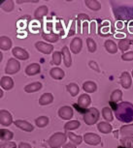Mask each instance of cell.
<instances>
[{
  "label": "cell",
  "mask_w": 133,
  "mask_h": 148,
  "mask_svg": "<svg viewBox=\"0 0 133 148\" xmlns=\"http://www.w3.org/2000/svg\"><path fill=\"white\" fill-rule=\"evenodd\" d=\"M89 31V23L87 22V21H84L83 22V25H82V34L86 35Z\"/></svg>",
  "instance_id": "ee69618b"
},
{
  "label": "cell",
  "mask_w": 133,
  "mask_h": 148,
  "mask_svg": "<svg viewBox=\"0 0 133 148\" xmlns=\"http://www.w3.org/2000/svg\"><path fill=\"white\" fill-rule=\"evenodd\" d=\"M128 31H129L130 33H133V26H129V27H128Z\"/></svg>",
  "instance_id": "db71d44e"
},
{
  "label": "cell",
  "mask_w": 133,
  "mask_h": 148,
  "mask_svg": "<svg viewBox=\"0 0 133 148\" xmlns=\"http://www.w3.org/2000/svg\"><path fill=\"white\" fill-rule=\"evenodd\" d=\"M13 46L12 40L7 36H1L0 37V49L2 51H9Z\"/></svg>",
  "instance_id": "2e32d148"
},
{
  "label": "cell",
  "mask_w": 133,
  "mask_h": 148,
  "mask_svg": "<svg viewBox=\"0 0 133 148\" xmlns=\"http://www.w3.org/2000/svg\"><path fill=\"white\" fill-rule=\"evenodd\" d=\"M83 47V41L80 37H75L70 43V51H72L74 54L80 53Z\"/></svg>",
  "instance_id": "30bf717a"
},
{
  "label": "cell",
  "mask_w": 133,
  "mask_h": 148,
  "mask_svg": "<svg viewBox=\"0 0 133 148\" xmlns=\"http://www.w3.org/2000/svg\"><path fill=\"white\" fill-rule=\"evenodd\" d=\"M123 22H121V21H118V22H117V28L121 29V28H123Z\"/></svg>",
  "instance_id": "816d5d0a"
},
{
  "label": "cell",
  "mask_w": 133,
  "mask_h": 148,
  "mask_svg": "<svg viewBox=\"0 0 133 148\" xmlns=\"http://www.w3.org/2000/svg\"><path fill=\"white\" fill-rule=\"evenodd\" d=\"M12 123H14L12 114L6 110H0V124H1V126L8 127Z\"/></svg>",
  "instance_id": "8992f818"
},
{
  "label": "cell",
  "mask_w": 133,
  "mask_h": 148,
  "mask_svg": "<svg viewBox=\"0 0 133 148\" xmlns=\"http://www.w3.org/2000/svg\"><path fill=\"white\" fill-rule=\"evenodd\" d=\"M102 115H103V118L106 120V122H112L113 119H114L112 108H110L108 107L102 108Z\"/></svg>",
  "instance_id": "e575fe53"
},
{
  "label": "cell",
  "mask_w": 133,
  "mask_h": 148,
  "mask_svg": "<svg viewBox=\"0 0 133 148\" xmlns=\"http://www.w3.org/2000/svg\"><path fill=\"white\" fill-rule=\"evenodd\" d=\"M62 148H76V145L73 144L72 142H69V143H66L63 145V147Z\"/></svg>",
  "instance_id": "681fc988"
},
{
  "label": "cell",
  "mask_w": 133,
  "mask_h": 148,
  "mask_svg": "<svg viewBox=\"0 0 133 148\" xmlns=\"http://www.w3.org/2000/svg\"><path fill=\"white\" fill-rule=\"evenodd\" d=\"M66 139H67L66 133L64 134L61 132H57V133L53 134V135L49 138L48 143H49V146L51 148H59L65 144Z\"/></svg>",
  "instance_id": "7a4b0ae2"
},
{
  "label": "cell",
  "mask_w": 133,
  "mask_h": 148,
  "mask_svg": "<svg viewBox=\"0 0 133 148\" xmlns=\"http://www.w3.org/2000/svg\"><path fill=\"white\" fill-rule=\"evenodd\" d=\"M121 144L123 148H133V136H129V138H121Z\"/></svg>",
  "instance_id": "d590c367"
},
{
  "label": "cell",
  "mask_w": 133,
  "mask_h": 148,
  "mask_svg": "<svg viewBox=\"0 0 133 148\" xmlns=\"http://www.w3.org/2000/svg\"><path fill=\"white\" fill-rule=\"evenodd\" d=\"M80 126H81L80 121H78V120H71V121H68L64 125V131H66V132L74 131L77 130Z\"/></svg>",
  "instance_id": "83f0119b"
},
{
  "label": "cell",
  "mask_w": 133,
  "mask_h": 148,
  "mask_svg": "<svg viewBox=\"0 0 133 148\" xmlns=\"http://www.w3.org/2000/svg\"><path fill=\"white\" fill-rule=\"evenodd\" d=\"M115 116L118 121L130 123L133 121V104L130 102H121L115 105Z\"/></svg>",
  "instance_id": "6da1fadb"
},
{
  "label": "cell",
  "mask_w": 133,
  "mask_h": 148,
  "mask_svg": "<svg viewBox=\"0 0 133 148\" xmlns=\"http://www.w3.org/2000/svg\"><path fill=\"white\" fill-rule=\"evenodd\" d=\"M115 37L118 38V39H121V40H123V39L125 38V35H124L123 33V34H115Z\"/></svg>",
  "instance_id": "f907efd6"
},
{
  "label": "cell",
  "mask_w": 133,
  "mask_h": 148,
  "mask_svg": "<svg viewBox=\"0 0 133 148\" xmlns=\"http://www.w3.org/2000/svg\"><path fill=\"white\" fill-rule=\"evenodd\" d=\"M35 47L38 51H40L44 54H50V53H52L53 51V45H50V44L45 43V42H41V41L36 42Z\"/></svg>",
  "instance_id": "ba28073f"
},
{
  "label": "cell",
  "mask_w": 133,
  "mask_h": 148,
  "mask_svg": "<svg viewBox=\"0 0 133 148\" xmlns=\"http://www.w3.org/2000/svg\"><path fill=\"white\" fill-rule=\"evenodd\" d=\"M42 88V83L39 82H35L32 83H29V84L25 85L24 87V91L26 93H35L39 90H41Z\"/></svg>",
  "instance_id": "ffe728a7"
},
{
  "label": "cell",
  "mask_w": 133,
  "mask_h": 148,
  "mask_svg": "<svg viewBox=\"0 0 133 148\" xmlns=\"http://www.w3.org/2000/svg\"><path fill=\"white\" fill-rule=\"evenodd\" d=\"M83 89L87 93H94V92L97 90V85H96L95 82H91V80H89V82H84Z\"/></svg>",
  "instance_id": "4316f807"
},
{
  "label": "cell",
  "mask_w": 133,
  "mask_h": 148,
  "mask_svg": "<svg viewBox=\"0 0 133 148\" xmlns=\"http://www.w3.org/2000/svg\"><path fill=\"white\" fill-rule=\"evenodd\" d=\"M84 141L87 144L92 145V146H96V145L101 143V138L98 135H96L94 133H87L85 134V136H83Z\"/></svg>",
  "instance_id": "5b68a950"
},
{
  "label": "cell",
  "mask_w": 133,
  "mask_h": 148,
  "mask_svg": "<svg viewBox=\"0 0 133 148\" xmlns=\"http://www.w3.org/2000/svg\"><path fill=\"white\" fill-rule=\"evenodd\" d=\"M123 100V92L120 89H116L112 92L111 96H110V104L113 103V104L117 105L120 102H121Z\"/></svg>",
  "instance_id": "d6986e66"
},
{
  "label": "cell",
  "mask_w": 133,
  "mask_h": 148,
  "mask_svg": "<svg viewBox=\"0 0 133 148\" xmlns=\"http://www.w3.org/2000/svg\"><path fill=\"white\" fill-rule=\"evenodd\" d=\"M50 123L49 117L47 116H39L35 119V124L38 128H45Z\"/></svg>",
  "instance_id": "4dcf8cb0"
},
{
  "label": "cell",
  "mask_w": 133,
  "mask_h": 148,
  "mask_svg": "<svg viewBox=\"0 0 133 148\" xmlns=\"http://www.w3.org/2000/svg\"><path fill=\"white\" fill-rule=\"evenodd\" d=\"M48 13H49V9H48V7L45 6V5H43V6L38 7L37 9L35 10L34 18L36 19H41L42 18H44L45 16H47Z\"/></svg>",
  "instance_id": "d4e9b609"
},
{
  "label": "cell",
  "mask_w": 133,
  "mask_h": 148,
  "mask_svg": "<svg viewBox=\"0 0 133 148\" xmlns=\"http://www.w3.org/2000/svg\"><path fill=\"white\" fill-rule=\"evenodd\" d=\"M0 56H1V57H0V61H2V59H3V55H2V51L0 52Z\"/></svg>",
  "instance_id": "6f0895ef"
},
{
  "label": "cell",
  "mask_w": 133,
  "mask_h": 148,
  "mask_svg": "<svg viewBox=\"0 0 133 148\" xmlns=\"http://www.w3.org/2000/svg\"><path fill=\"white\" fill-rule=\"evenodd\" d=\"M86 6L91 11H99L101 9V4L97 0H86Z\"/></svg>",
  "instance_id": "f1b7e54d"
},
{
  "label": "cell",
  "mask_w": 133,
  "mask_h": 148,
  "mask_svg": "<svg viewBox=\"0 0 133 148\" xmlns=\"http://www.w3.org/2000/svg\"><path fill=\"white\" fill-rule=\"evenodd\" d=\"M1 8L2 10L7 13L12 12L14 10V1H12V0H6V1H4L3 4H1Z\"/></svg>",
  "instance_id": "74e56055"
},
{
  "label": "cell",
  "mask_w": 133,
  "mask_h": 148,
  "mask_svg": "<svg viewBox=\"0 0 133 148\" xmlns=\"http://www.w3.org/2000/svg\"><path fill=\"white\" fill-rule=\"evenodd\" d=\"M42 38L44 39V41H47L49 43H56L58 41V35L55 33H43Z\"/></svg>",
  "instance_id": "836d02e7"
},
{
  "label": "cell",
  "mask_w": 133,
  "mask_h": 148,
  "mask_svg": "<svg viewBox=\"0 0 133 148\" xmlns=\"http://www.w3.org/2000/svg\"><path fill=\"white\" fill-rule=\"evenodd\" d=\"M39 2L38 0H17L18 4H22V3H37Z\"/></svg>",
  "instance_id": "bcb514c9"
},
{
  "label": "cell",
  "mask_w": 133,
  "mask_h": 148,
  "mask_svg": "<svg viewBox=\"0 0 133 148\" xmlns=\"http://www.w3.org/2000/svg\"><path fill=\"white\" fill-rule=\"evenodd\" d=\"M66 135H67V138L70 139V141L75 145H80L82 143V141H83V139H84L81 136L75 135V134L72 133V132L66 133Z\"/></svg>",
  "instance_id": "f546056e"
},
{
  "label": "cell",
  "mask_w": 133,
  "mask_h": 148,
  "mask_svg": "<svg viewBox=\"0 0 133 148\" xmlns=\"http://www.w3.org/2000/svg\"><path fill=\"white\" fill-rule=\"evenodd\" d=\"M118 131H116L115 132V138H118Z\"/></svg>",
  "instance_id": "680465c9"
},
{
  "label": "cell",
  "mask_w": 133,
  "mask_h": 148,
  "mask_svg": "<svg viewBox=\"0 0 133 148\" xmlns=\"http://www.w3.org/2000/svg\"><path fill=\"white\" fill-rule=\"evenodd\" d=\"M61 59H62V53L60 51H55L53 53V60H52V63L53 65H60L61 63Z\"/></svg>",
  "instance_id": "f35d334b"
},
{
  "label": "cell",
  "mask_w": 133,
  "mask_h": 148,
  "mask_svg": "<svg viewBox=\"0 0 133 148\" xmlns=\"http://www.w3.org/2000/svg\"><path fill=\"white\" fill-rule=\"evenodd\" d=\"M14 124H15L16 127L19 128V129L24 131V132L30 133L34 130V127H33L29 122L25 121V120H16V121H14Z\"/></svg>",
  "instance_id": "8fae6325"
},
{
  "label": "cell",
  "mask_w": 133,
  "mask_h": 148,
  "mask_svg": "<svg viewBox=\"0 0 133 148\" xmlns=\"http://www.w3.org/2000/svg\"><path fill=\"white\" fill-rule=\"evenodd\" d=\"M12 53L14 56L16 57V59L18 60H27L28 58H29V53L25 51V49H24L22 47H14V49H12Z\"/></svg>",
  "instance_id": "9c48e42d"
},
{
  "label": "cell",
  "mask_w": 133,
  "mask_h": 148,
  "mask_svg": "<svg viewBox=\"0 0 133 148\" xmlns=\"http://www.w3.org/2000/svg\"><path fill=\"white\" fill-rule=\"evenodd\" d=\"M99 120V111L97 108H90L84 113V121L87 126H92Z\"/></svg>",
  "instance_id": "3957f363"
},
{
  "label": "cell",
  "mask_w": 133,
  "mask_h": 148,
  "mask_svg": "<svg viewBox=\"0 0 133 148\" xmlns=\"http://www.w3.org/2000/svg\"><path fill=\"white\" fill-rule=\"evenodd\" d=\"M121 84L124 89H129L132 83V79L131 76L128 72H123V74L121 75Z\"/></svg>",
  "instance_id": "4fadbf2b"
},
{
  "label": "cell",
  "mask_w": 133,
  "mask_h": 148,
  "mask_svg": "<svg viewBox=\"0 0 133 148\" xmlns=\"http://www.w3.org/2000/svg\"><path fill=\"white\" fill-rule=\"evenodd\" d=\"M3 91H2V89H1V90H0V98H2V97H3Z\"/></svg>",
  "instance_id": "9f6ffc18"
},
{
  "label": "cell",
  "mask_w": 133,
  "mask_h": 148,
  "mask_svg": "<svg viewBox=\"0 0 133 148\" xmlns=\"http://www.w3.org/2000/svg\"><path fill=\"white\" fill-rule=\"evenodd\" d=\"M108 25H109V21H105L103 23V26H107V27H108Z\"/></svg>",
  "instance_id": "11a10c76"
},
{
  "label": "cell",
  "mask_w": 133,
  "mask_h": 148,
  "mask_svg": "<svg viewBox=\"0 0 133 148\" xmlns=\"http://www.w3.org/2000/svg\"><path fill=\"white\" fill-rule=\"evenodd\" d=\"M89 16L86 15V14H79V15L77 16V19H80V21H89Z\"/></svg>",
  "instance_id": "7dc6e473"
},
{
  "label": "cell",
  "mask_w": 133,
  "mask_h": 148,
  "mask_svg": "<svg viewBox=\"0 0 133 148\" xmlns=\"http://www.w3.org/2000/svg\"><path fill=\"white\" fill-rule=\"evenodd\" d=\"M76 26H77V21L76 19H74L72 22H71V24H70V27H69V30H68V37H71V36L73 35H75L76 34Z\"/></svg>",
  "instance_id": "ab89813d"
},
{
  "label": "cell",
  "mask_w": 133,
  "mask_h": 148,
  "mask_svg": "<svg viewBox=\"0 0 133 148\" xmlns=\"http://www.w3.org/2000/svg\"><path fill=\"white\" fill-rule=\"evenodd\" d=\"M0 148H17V144L14 141H4L1 142Z\"/></svg>",
  "instance_id": "60d3db41"
},
{
  "label": "cell",
  "mask_w": 133,
  "mask_h": 148,
  "mask_svg": "<svg viewBox=\"0 0 133 148\" xmlns=\"http://www.w3.org/2000/svg\"><path fill=\"white\" fill-rule=\"evenodd\" d=\"M110 30V27H106V28H102V32H108Z\"/></svg>",
  "instance_id": "f5cc1de1"
},
{
  "label": "cell",
  "mask_w": 133,
  "mask_h": 148,
  "mask_svg": "<svg viewBox=\"0 0 133 148\" xmlns=\"http://www.w3.org/2000/svg\"><path fill=\"white\" fill-rule=\"evenodd\" d=\"M62 58H63V62H64V66L69 68L72 65V57H71V53H70V49L68 47H62Z\"/></svg>",
  "instance_id": "7c38bea8"
},
{
  "label": "cell",
  "mask_w": 133,
  "mask_h": 148,
  "mask_svg": "<svg viewBox=\"0 0 133 148\" xmlns=\"http://www.w3.org/2000/svg\"><path fill=\"white\" fill-rule=\"evenodd\" d=\"M41 71V66L40 64L38 63H32V64H29L26 68H25V74L29 77H32V76H35V75H38L39 73Z\"/></svg>",
  "instance_id": "5bb4252c"
},
{
  "label": "cell",
  "mask_w": 133,
  "mask_h": 148,
  "mask_svg": "<svg viewBox=\"0 0 133 148\" xmlns=\"http://www.w3.org/2000/svg\"><path fill=\"white\" fill-rule=\"evenodd\" d=\"M120 134H121V138H129V136H133V124L123 126L120 130Z\"/></svg>",
  "instance_id": "44dd1931"
},
{
  "label": "cell",
  "mask_w": 133,
  "mask_h": 148,
  "mask_svg": "<svg viewBox=\"0 0 133 148\" xmlns=\"http://www.w3.org/2000/svg\"><path fill=\"white\" fill-rule=\"evenodd\" d=\"M97 129L102 134H110L113 131V128L109 122H100L97 125Z\"/></svg>",
  "instance_id": "484cf974"
},
{
  "label": "cell",
  "mask_w": 133,
  "mask_h": 148,
  "mask_svg": "<svg viewBox=\"0 0 133 148\" xmlns=\"http://www.w3.org/2000/svg\"><path fill=\"white\" fill-rule=\"evenodd\" d=\"M131 75H132V77H133V70H132V72H131Z\"/></svg>",
  "instance_id": "91938a15"
},
{
  "label": "cell",
  "mask_w": 133,
  "mask_h": 148,
  "mask_svg": "<svg viewBox=\"0 0 133 148\" xmlns=\"http://www.w3.org/2000/svg\"><path fill=\"white\" fill-rule=\"evenodd\" d=\"M91 104V99H90L89 95L87 94H82L78 99V105L82 108H87Z\"/></svg>",
  "instance_id": "e0dca14e"
},
{
  "label": "cell",
  "mask_w": 133,
  "mask_h": 148,
  "mask_svg": "<svg viewBox=\"0 0 133 148\" xmlns=\"http://www.w3.org/2000/svg\"><path fill=\"white\" fill-rule=\"evenodd\" d=\"M19 148H32L29 143H26V142H19Z\"/></svg>",
  "instance_id": "c3c4849f"
},
{
  "label": "cell",
  "mask_w": 133,
  "mask_h": 148,
  "mask_svg": "<svg viewBox=\"0 0 133 148\" xmlns=\"http://www.w3.org/2000/svg\"><path fill=\"white\" fill-rule=\"evenodd\" d=\"M131 43H132L131 40L124 38V39H123V40H121L120 42H118V49H120L121 51H123V52L125 53V51L129 49Z\"/></svg>",
  "instance_id": "d6a6232c"
},
{
  "label": "cell",
  "mask_w": 133,
  "mask_h": 148,
  "mask_svg": "<svg viewBox=\"0 0 133 148\" xmlns=\"http://www.w3.org/2000/svg\"><path fill=\"white\" fill-rule=\"evenodd\" d=\"M104 47H105V49L107 51L109 52V53L111 54H115L118 52V46L116 45V43L114 41L112 40H107L105 41V43H104Z\"/></svg>",
  "instance_id": "7402d4cb"
},
{
  "label": "cell",
  "mask_w": 133,
  "mask_h": 148,
  "mask_svg": "<svg viewBox=\"0 0 133 148\" xmlns=\"http://www.w3.org/2000/svg\"><path fill=\"white\" fill-rule=\"evenodd\" d=\"M50 76L55 80H60L65 77V73L63 70L58 68V67H55V68L51 69L50 71Z\"/></svg>",
  "instance_id": "ac0fdd59"
},
{
  "label": "cell",
  "mask_w": 133,
  "mask_h": 148,
  "mask_svg": "<svg viewBox=\"0 0 133 148\" xmlns=\"http://www.w3.org/2000/svg\"><path fill=\"white\" fill-rule=\"evenodd\" d=\"M21 69V63L16 58H10L5 67V73L7 75H15Z\"/></svg>",
  "instance_id": "277c9868"
},
{
  "label": "cell",
  "mask_w": 133,
  "mask_h": 148,
  "mask_svg": "<svg viewBox=\"0 0 133 148\" xmlns=\"http://www.w3.org/2000/svg\"><path fill=\"white\" fill-rule=\"evenodd\" d=\"M0 86H1V89H4V90H11L14 87L13 79L7 76L2 77L0 79Z\"/></svg>",
  "instance_id": "9a60e30c"
},
{
  "label": "cell",
  "mask_w": 133,
  "mask_h": 148,
  "mask_svg": "<svg viewBox=\"0 0 133 148\" xmlns=\"http://www.w3.org/2000/svg\"><path fill=\"white\" fill-rule=\"evenodd\" d=\"M121 59L123 61H132L133 60V51H127L121 55Z\"/></svg>",
  "instance_id": "b9f144b4"
},
{
  "label": "cell",
  "mask_w": 133,
  "mask_h": 148,
  "mask_svg": "<svg viewBox=\"0 0 133 148\" xmlns=\"http://www.w3.org/2000/svg\"><path fill=\"white\" fill-rule=\"evenodd\" d=\"M74 115V110L69 106H64L58 110V116L62 120H70Z\"/></svg>",
  "instance_id": "52a82bcc"
},
{
  "label": "cell",
  "mask_w": 133,
  "mask_h": 148,
  "mask_svg": "<svg viewBox=\"0 0 133 148\" xmlns=\"http://www.w3.org/2000/svg\"><path fill=\"white\" fill-rule=\"evenodd\" d=\"M87 51L89 52H93L96 51V49H97V45H96L95 41L93 40L92 38H87Z\"/></svg>",
  "instance_id": "8d00e7d4"
},
{
  "label": "cell",
  "mask_w": 133,
  "mask_h": 148,
  "mask_svg": "<svg viewBox=\"0 0 133 148\" xmlns=\"http://www.w3.org/2000/svg\"><path fill=\"white\" fill-rule=\"evenodd\" d=\"M13 138H14V134L10 130L2 129V128L0 129V140H1V142L10 141Z\"/></svg>",
  "instance_id": "603a6c76"
},
{
  "label": "cell",
  "mask_w": 133,
  "mask_h": 148,
  "mask_svg": "<svg viewBox=\"0 0 133 148\" xmlns=\"http://www.w3.org/2000/svg\"><path fill=\"white\" fill-rule=\"evenodd\" d=\"M89 33L90 34H95L96 33V22L92 21L89 23Z\"/></svg>",
  "instance_id": "f6af8a7d"
},
{
  "label": "cell",
  "mask_w": 133,
  "mask_h": 148,
  "mask_svg": "<svg viewBox=\"0 0 133 148\" xmlns=\"http://www.w3.org/2000/svg\"><path fill=\"white\" fill-rule=\"evenodd\" d=\"M53 101V96L52 93H44L39 99V105L40 106H47L52 104Z\"/></svg>",
  "instance_id": "cb8c5ba5"
},
{
  "label": "cell",
  "mask_w": 133,
  "mask_h": 148,
  "mask_svg": "<svg viewBox=\"0 0 133 148\" xmlns=\"http://www.w3.org/2000/svg\"><path fill=\"white\" fill-rule=\"evenodd\" d=\"M89 68L90 69H92L93 71H95V72H97V73H100V68H99V66H98V64L95 62V61H89Z\"/></svg>",
  "instance_id": "7bdbcfd3"
},
{
  "label": "cell",
  "mask_w": 133,
  "mask_h": 148,
  "mask_svg": "<svg viewBox=\"0 0 133 148\" xmlns=\"http://www.w3.org/2000/svg\"><path fill=\"white\" fill-rule=\"evenodd\" d=\"M66 89L72 97H76L79 94V92H80V87L78 86V84H76L74 82H71V83H69V84H67Z\"/></svg>",
  "instance_id": "1f68e13d"
}]
</instances>
